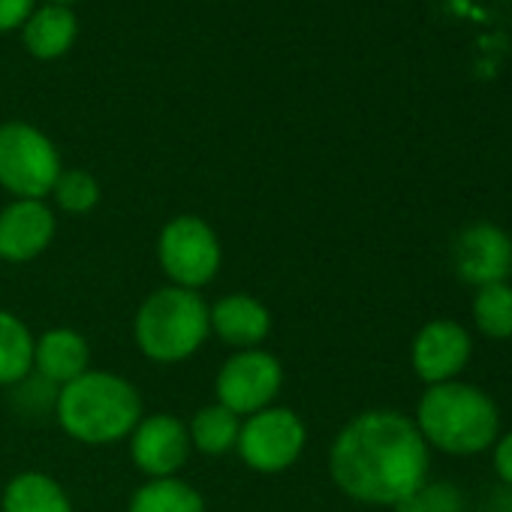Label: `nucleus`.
I'll use <instances>...</instances> for the list:
<instances>
[{"label": "nucleus", "instance_id": "obj_1", "mask_svg": "<svg viewBox=\"0 0 512 512\" xmlns=\"http://www.w3.org/2000/svg\"><path fill=\"white\" fill-rule=\"evenodd\" d=\"M329 476L344 497L395 509L431 476V449L407 413L371 407L347 419L335 434Z\"/></svg>", "mask_w": 512, "mask_h": 512}, {"label": "nucleus", "instance_id": "obj_2", "mask_svg": "<svg viewBox=\"0 0 512 512\" xmlns=\"http://www.w3.org/2000/svg\"><path fill=\"white\" fill-rule=\"evenodd\" d=\"M52 413L73 443L100 449L124 443L145 416V407L127 377L91 368L58 389Z\"/></svg>", "mask_w": 512, "mask_h": 512}, {"label": "nucleus", "instance_id": "obj_3", "mask_svg": "<svg viewBox=\"0 0 512 512\" xmlns=\"http://www.w3.org/2000/svg\"><path fill=\"white\" fill-rule=\"evenodd\" d=\"M410 419L428 449L452 458H473L488 452L503 431L497 401L476 383L464 380L425 386Z\"/></svg>", "mask_w": 512, "mask_h": 512}, {"label": "nucleus", "instance_id": "obj_4", "mask_svg": "<svg viewBox=\"0 0 512 512\" xmlns=\"http://www.w3.org/2000/svg\"><path fill=\"white\" fill-rule=\"evenodd\" d=\"M208 338L211 323L202 293L163 284L136 308L133 344L154 365H181L193 359Z\"/></svg>", "mask_w": 512, "mask_h": 512}, {"label": "nucleus", "instance_id": "obj_5", "mask_svg": "<svg viewBox=\"0 0 512 512\" xmlns=\"http://www.w3.org/2000/svg\"><path fill=\"white\" fill-rule=\"evenodd\" d=\"M157 266L166 284L202 293L223 266V244L217 229L199 214H175L160 226Z\"/></svg>", "mask_w": 512, "mask_h": 512}, {"label": "nucleus", "instance_id": "obj_6", "mask_svg": "<svg viewBox=\"0 0 512 512\" xmlns=\"http://www.w3.org/2000/svg\"><path fill=\"white\" fill-rule=\"evenodd\" d=\"M64 160L49 133L28 121L0 124V190L13 199H49Z\"/></svg>", "mask_w": 512, "mask_h": 512}, {"label": "nucleus", "instance_id": "obj_7", "mask_svg": "<svg viewBox=\"0 0 512 512\" xmlns=\"http://www.w3.org/2000/svg\"><path fill=\"white\" fill-rule=\"evenodd\" d=\"M308 449V425L293 407L272 404L260 413L241 419L235 455L247 470L278 476L299 464Z\"/></svg>", "mask_w": 512, "mask_h": 512}, {"label": "nucleus", "instance_id": "obj_8", "mask_svg": "<svg viewBox=\"0 0 512 512\" xmlns=\"http://www.w3.org/2000/svg\"><path fill=\"white\" fill-rule=\"evenodd\" d=\"M284 389V365L266 350H235L214 377V401L247 419L278 401Z\"/></svg>", "mask_w": 512, "mask_h": 512}, {"label": "nucleus", "instance_id": "obj_9", "mask_svg": "<svg viewBox=\"0 0 512 512\" xmlns=\"http://www.w3.org/2000/svg\"><path fill=\"white\" fill-rule=\"evenodd\" d=\"M473 359V335L464 323L434 317L410 341V368L422 386L461 380Z\"/></svg>", "mask_w": 512, "mask_h": 512}, {"label": "nucleus", "instance_id": "obj_10", "mask_svg": "<svg viewBox=\"0 0 512 512\" xmlns=\"http://www.w3.org/2000/svg\"><path fill=\"white\" fill-rule=\"evenodd\" d=\"M127 443L130 461L145 479H172L187 467L193 455L187 422L166 410L145 413L133 434L127 437Z\"/></svg>", "mask_w": 512, "mask_h": 512}, {"label": "nucleus", "instance_id": "obj_11", "mask_svg": "<svg viewBox=\"0 0 512 512\" xmlns=\"http://www.w3.org/2000/svg\"><path fill=\"white\" fill-rule=\"evenodd\" d=\"M452 269L461 284L479 290L512 278V235L491 223L476 220L452 241Z\"/></svg>", "mask_w": 512, "mask_h": 512}, {"label": "nucleus", "instance_id": "obj_12", "mask_svg": "<svg viewBox=\"0 0 512 512\" xmlns=\"http://www.w3.org/2000/svg\"><path fill=\"white\" fill-rule=\"evenodd\" d=\"M58 214L49 199H10L0 208V263L28 266L55 244Z\"/></svg>", "mask_w": 512, "mask_h": 512}, {"label": "nucleus", "instance_id": "obj_13", "mask_svg": "<svg viewBox=\"0 0 512 512\" xmlns=\"http://www.w3.org/2000/svg\"><path fill=\"white\" fill-rule=\"evenodd\" d=\"M208 323H211V335H217L220 344H226L232 353L266 347L275 329V317L269 305L250 293L220 296L214 305H208Z\"/></svg>", "mask_w": 512, "mask_h": 512}, {"label": "nucleus", "instance_id": "obj_14", "mask_svg": "<svg viewBox=\"0 0 512 512\" xmlns=\"http://www.w3.org/2000/svg\"><path fill=\"white\" fill-rule=\"evenodd\" d=\"M91 371V344L70 326H55L34 341V374L61 389Z\"/></svg>", "mask_w": 512, "mask_h": 512}, {"label": "nucleus", "instance_id": "obj_15", "mask_svg": "<svg viewBox=\"0 0 512 512\" xmlns=\"http://www.w3.org/2000/svg\"><path fill=\"white\" fill-rule=\"evenodd\" d=\"M76 37H79V19L73 16L70 7H61V4L37 7L34 16L22 28V46L37 61L64 58L76 46Z\"/></svg>", "mask_w": 512, "mask_h": 512}, {"label": "nucleus", "instance_id": "obj_16", "mask_svg": "<svg viewBox=\"0 0 512 512\" xmlns=\"http://www.w3.org/2000/svg\"><path fill=\"white\" fill-rule=\"evenodd\" d=\"M0 512H76V506L52 473L22 470L4 485Z\"/></svg>", "mask_w": 512, "mask_h": 512}, {"label": "nucleus", "instance_id": "obj_17", "mask_svg": "<svg viewBox=\"0 0 512 512\" xmlns=\"http://www.w3.org/2000/svg\"><path fill=\"white\" fill-rule=\"evenodd\" d=\"M34 341L37 335L19 314L0 308V386L4 389H16L34 374Z\"/></svg>", "mask_w": 512, "mask_h": 512}, {"label": "nucleus", "instance_id": "obj_18", "mask_svg": "<svg viewBox=\"0 0 512 512\" xmlns=\"http://www.w3.org/2000/svg\"><path fill=\"white\" fill-rule=\"evenodd\" d=\"M238 431H241V416H235L232 410H226L217 401L199 407L187 422L193 452L208 455V458H220V455L235 452Z\"/></svg>", "mask_w": 512, "mask_h": 512}, {"label": "nucleus", "instance_id": "obj_19", "mask_svg": "<svg viewBox=\"0 0 512 512\" xmlns=\"http://www.w3.org/2000/svg\"><path fill=\"white\" fill-rule=\"evenodd\" d=\"M127 512H208L205 497L181 476L172 479H145L130 503Z\"/></svg>", "mask_w": 512, "mask_h": 512}, {"label": "nucleus", "instance_id": "obj_20", "mask_svg": "<svg viewBox=\"0 0 512 512\" xmlns=\"http://www.w3.org/2000/svg\"><path fill=\"white\" fill-rule=\"evenodd\" d=\"M473 329L488 341H512V284H488L473 290L470 299Z\"/></svg>", "mask_w": 512, "mask_h": 512}, {"label": "nucleus", "instance_id": "obj_21", "mask_svg": "<svg viewBox=\"0 0 512 512\" xmlns=\"http://www.w3.org/2000/svg\"><path fill=\"white\" fill-rule=\"evenodd\" d=\"M100 199H103V187L88 169H64L55 190H52L55 208L70 214V217L91 214L100 205Z\"/></svg>", "mask_w": 512, "mask_h": 512}, {"label": "nucleus", "instance_id": "obj_22", "mask_svg": "<svg viewBox=\"0 0 512 512\" xmlns=\"http://www.w3.org/2000/svg\"><path fill=\"white\" fill-rule=\"evenodd\" d=\"M464 494L446 479H425L392 512H464Z\"/></svg>", "mask_w": 512, "mask_h": 512}, {"label": "nucleus", "instance_id": "obj_23", "mask_svg": "<svg viewBox=\"0 0 512 512\" xmlns=\"http://www.w3.org/2000/svg\"><path fill=\"white\" fill-rule=\"evenodd\" d=\"M37 0H0V34L22 31L25 22L34 16Z\"/></svg>", "mask_w": 512, "mask_h": 512}, {"label": "nucleus", "instance_id": "obj_24", "mask_svg": "<svg viewBox=\"0 0 512 512\" xmlns=\"http://www.w3.org/2000/svg\"><path fill=\"white\" fill-rule=\"evenodd\" d=\"M488 452H491V467H494L497 479L506 488H512V428L500 431V437L494 440V446Z\"/></svg>", "mask_w": 512, "mask_h": 512}, {"label": "nucleus", "instance_id": "obj_25", "mask_svg": "<svg viewBox=\"0 0 512 512\" xmlns=\"http://www.w3.org/2000/svg\"><path fill=\"white\" fill-rule=\"evenodd\" d=\"M46 4H61V7H70V4H76V0H46Z\"/></svg>", "mask_w": 512, "mask_h": 512}]
</instances>
